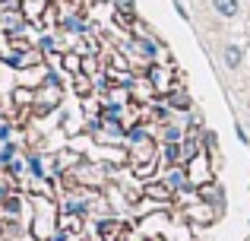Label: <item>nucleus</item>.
I'll return each mask as SVG.
<instances>
[{
	"label": "nucleus",
	"instance_id": "nucleus-1",
	"mask_svg": "<svg viewBox=\"0 0 250 241\" xmlns=\"http://www.w3.org/2000/svg\"><path fill=\"white\" fill-rule=\"evenodd\" d=\"M32 238L35 241H54L61 232L57 225V206L51 197H32Z\"/></svg>",
	"mask_w": 250,
	"mask_h": 241
},
{
	"label": "nucleus",
	"instance_id": "nucleus-4",
	"mask_svg": "<svg viewBox=\"0 0 250 241\" xmlns=\"http://www.w3.org/2000/svg\"><path fill=\"white\" fill-rule=\"evenodd\" d=\"M127 162H130L133 168H140V165H152V162H159V146H155V140L130 143V149H127Z\"/></svg>",
	"mask_w": 250,
	"mask_h": 241
},
{
	"label": "nucleus",
	"instance_id": "nucleus-10",
	"mask_svg": "<svg viewBox=\"0 0 250 241\" xmlns=\"http://www.w3.org/2000/svg\"><path fill=\"white\" fill-rule=\"evenodd\" d=\"M165 105L171 108V111H190V108H193V102H190V95L184 92V89H174V92L165 95Z\"/></svg>",
	"mask_w": 250,
	"mask_h": 241
},
{
	"label": "nucleus",
	"instance_id": "nucleus-14",
	"mask_svg": "<svg viewBox=\"0 0 250 241\" xmlns=\"http://www.w3.org/2000/svg\"><path fill=\"white\" fill-rule=\"evenodd\" d=\"M162 159L168 162V165H184V159H181V143H162Z\"/></svg>",
	"mask_w": 250,
	"mask_h": 241
},
{
	"label": "nucleus",
	"instance_id": "nucleus-28",
	"mask_svg": "<svg viewBox=\"0 0 250 241\" xmlns=\"http://www.w3.org/2000/svg\"><path fill=\"white\" fill-rule=\"evenodd\" d=\"M6 197H10V191H6V187H3V184H0V203H3V200H6Z\"/></svg>",
	"mask_w": 250,
	"mask_h": 241
},
{
	"label": "nucleus",
	"instance_id": "nucleus-13",
	"mask_svg": "<svg viewBox=\"0 0 250 241\" xmlns=\"http://www.w3.org/2000/svg\"><path fill=\"white\" fill-rule=\"evenodd\" d=\"M212 10L219 13L222 19H234L238 10H241V3H238V0H212Z\"/></svg>",
	"mask_w": 250,
	"mask_h": 241
},
{
	"label": "nucleus",
	"instance_id": "nucleus-16",
	"mask_svg": "<svg viewBox=\"0 0 250 241\" xmlns=\"http://www.w3.org/2000/svg\"><path fill=\"white\" fill-rule=\"evenodd\" d=\"M63 70H67L70 76H80L83 73V57L73 54V51H63Z\"/></svg>",
	"mask_w": 250,
	"mask_h": 241
},
{
	"label": "nucleus",
	"instance_id": "nucleus-15",
	"mask_svg": "<svg viewBox=\"0 0 250 241\" xmlns=\"http://www.w3.org/2000/svg\"><path fill=\"white\" fill-rule=\"evenodd\" d=\"M162 140H165V143H184L187 136H184L181 124H162Z\"/></svg>",
	"mask_w": 250,
	"mask_h": 241
},
{
	"label": "nucleus",
	"instance_id": "nucleus-6",
	"mask_svg": "<svg viewBox=\"0 0 250 241\" xmlns=\"http://www.w3.org/2000/svg\"><path fill=\"white\" fill-rule=\"evenodd\" d=\"M155 86H152V80L149 76H136L133 83H130V99L133 102H140V105H146V102H155Z\"/></svg>",
	"mask_w": 250,
	"mask_h": 241
},
{
	"label": "nucleus",
	"instance_id": "nucleus-9",
	"mask_svg": "<svg viewBox=\"0 0 250 241\" xmlns=\"http://www.w3.org/2000/svg\"><path fill=\"white\" fill-rule=\"evenodd\" d=\"M196 197H200V200H206V203H212L215 210H222V187L215 184V181H209V184L196 187Z\"/></svg>",
	"mask_w": 250,
	"mask_h": 241
},
{
	"label": "nucleus",
	"instance_id": "nucleus-27",
	"mask_svg": "<svg viewBox=\"0 0 250 241\" xmlns=\"http://www.w3.org/2000/svg\"><path fill=\"white\" fill-rule=\"evenodd\" d=\"M6 136H10V124H6V121H3V124H0V140H3V143H6Z\"/></svg>",
	"mask_w": 250,
	"mask_h": 241
},
{
	"label": "nucleus",
	"instance_id": "nucleus-11",
	"mask_svg": "<svg viewBox=\"0 0 250 241\" xmlns=\"http://www.w3.org/2000/svg\"><path fill=\"white\" fill-rule=\"evenodd\" d=\"M222 64H225L228 70H241V64H244V48H238V44H228V48L222 51Z\"/></svg>",
	"mask_w": 250,
	"mask_h": 241
},
{
	"label": "nucleus",
	"instance_id": "nucleus-7",
	"mask_svg": "<svg viewBox=\"0 0 250 241\" xmlns=\"http://www.w3.org/2000/svg\"><path fill=\"white\" fill-rule=\"evenodd\" d=\"M162 181L171 187V191H187L190 187V175H187V165H171L165 175H162Z\"/></svg>",
	"mask_w": 250,
	"mask_h": 241
},
{
	"label": "nucleus",
	"instance_id": "nucleus-29",
	"mask_svg": "<svg viewBox=\"0 0 250 241\" xmlns=\"http://www.w3.org/2000/svg\"><path fill=\"white\" fill-rule=\"evenodd\" d=\"M0 124H3V114H0Z\"/></svg>",
	"mask_w": 250,
	"mask_h": 241
},
{
	"label": "nucleus",
	"instance_id": "nucleus-22",
	"mask_svg": "<svg viewBox=\"0 0 250 241\" xmlns=\"http://www.w3.org/2000/svg\"><path fill=\"white\" fill-rule=\"evenodd\" d=\"M16 143H3V149H0V165H10L13 162V155H16Z\"/></svg>",
	"mask_w": 250,
	"mask_h": 241
},
{
	"label": "nucleus",
	"instance_id": "nucleus-23",
	"mask_svg": "<svg viewBox=\"0 0 250 241\" xmlns=\"http://www.w3.org/2000/svg\"><path fill=\"white\" fill-rule=\"evenodd\" d=\"M95 70H98L95 57H92V54H89V57H83V73H85V76H95Z\"/></svg>",
	"mask_w": 250,
	"mask_h": 241
},
{
	"label": "nucleus",
	"instance_id": "nucleus-2",
	"mask_svg": "<svg viewBox=\"0 0 250 241\" xmlns=\"http://www.w3.org/2000/svg\"><path fill=\"white\" fill-rule=\"evenodd\" d=\"M70 184L89 187V191H95V187H104V168H102V165H92V162H85V165H76L73 172H70Z\"/></svg>",
	"mask_w": 250,
	"mask_h": 241
},
{
	"label": "nucleus",
	"instance_id": "nucleus-12",
	"mask_svg": "<svg viewBox=\"0 0 250 241\" xmlns=\"http://www.w3.org/2000/svg\"><path fill=\"white\" fill-rule=\"evenodd\" d=\"M130 44H133V48H136V51H140V54H143V57H146V61H152V64H155V57H159V44H155V42H152V38H146V35H140V38H136V42H130Z\"/></svg>",
	"mask_w": 250,
	"mask_h": 241
},
{
	"label": "nucleus",
	"instance_id": "nucleus-25",
	"mask_svg": "<svg viewBox=\"0 0 250 241\" xmlns=\"http://www.w3.org/2000/svg\"><path fill=\"white\" fill-rule=\"evenodd\" d=\"M114 6H117V13H133V0H114Z\"/></svg>",
	"mask_w": 250,
	"mask_h": 241
},
{
	"label": "nucleus",
	"instance_id": "nucleus-18",
	"mask_svg": "<svg viewBox=\"0 0 250 241\" xmlns=\"http://www.w3.org/2000/svg\"><path fill=\"white\" fill-rule=\"evenodd\" d=\"M124 225L117 222V219H98V235L102 238H111V235H121Z\"/></svg>",
	"mask_w": 250,
	"mask_h": 241
},
{
	"label": "nucleus",
	"instance_id": "nucleus-17",
	"mask_svg": "<svg viewBox=\"0 0 250 241\" xmlns=\"http://www.w3.org/2000/svg\"><path fill=\"white\" fill-rule=\"evenodd\" d=\"M70 165H80V155H76V153H61V155H57V162H54V172L57 175H67V168Z\"/></svg>",
	"mask_w": 250,
	"mask_h": 241
},
{
	"label": "nucleus",
	"instance_id": "nucleus-21",
	"mask_svg": "<svg viewBox=\"0 0 250 241\" xmlns=\"http://www.w3.org/2000/svg\"><path fill=\"white\" fill-rule=\"evenodd\" d=\"M85 210H89V206L83 203V200H76V197H67V203H63V213H70V216H85Z\"/></svg>",
	"mask_w": 250,
	"mask_h": 241
},
{
	"label": "nucleus",
	"instance_id": "nucleus-8",
	"mask_svg": "<svg viewBox=\"0 0 250 241\" xmlns=\"http://www.w3.org/2000/svg\"><path fill=\"white\" fill-rule=\"evenodd\" d=\"M143 194H146L149 200H159V203H168V200L174 197V191H171L165 181H149V184L143 187Z\"/></svg>",
	"mask_w": 250,
	"mask_h": 241
},
{
	"label": "nucleus",
	"instance_id": "nucleus-26",
	"mask_svg": "<svg viewBox=\"0 0 250 241\" xmlns=\"http://www.w3.org/2000/svg\"><path fill=\"white\" fill-rule=\"evenodd\" d=\"M6 172H10V178H19V172H22V162H10V165H6Z\"/></svg>",
	"mask_w": 250,
	"mask_h": 241
},
{
	"label": "nucleus",
	"instance_id": "nucleus-5",
	"mask_svg": "<svg viewBox=\"0 0 250 241\" xmlns=\"http://www.w3.org/2000/svg\"><path fill=\"white\" fill-rule=\"evenodd\" d=\"M187 175H190V187H203V184H209V181H215L212 178V165H209V159L206 155H193V159L187 162Z\"/></svg>",
	"mask_w": 250,
	"mask_h": 241
},
{
	"label": "nucleus",
	"instance_id": "nucleus-3",
	"mask_svg": "<svg viewBox=\"0 0 250 241\" xmlns=\"http://www.w3.org/2000/svg\"><path fill=\"white\" fill-rule=\"evenodd\" d=\"M184 219H187L190 225H209L219 219V210H215L212 203H206V200H190L187 206H184Z\"/></svg>",
	"mask_w": 250,
	"mask_h": 241
},
{
	"label": "nucleus",
	"instance_id": "nucleus-24",
	"mask_svg": "<svg viewBox=\"0 0 250 241\" xmlns=\"http://www.w3.org/2000/svg\"><path fill=\"white\" fill-rule=\"evenodd\" d=\"M155 165H159V162H152V165H140V168H133V172H136V178H149V175H155Z\"/></svg>",
	"mask_w": 250,
	"mask_h": 241
},
{
	"label": "nucleus",
	"instance_id": "nucleus-19",
	"mask_svg": "<svg viewBox=\"0 0 250 241\" xmlns=\"http://www.w3.org/2000/svg\"><path fill=\"white\" fill-rule=\"evenodd\" d=\"M25 165H29L32 178H51V175L44 172V165H42V155H25Z\"/></svg>",
	"mask_w": 250,
	"mask_h": 241
},
{
	"label": "nucleus",
	"instance_id": "nucleus-20",
	"mask_svg": "<svg viewBox=\"0 0 250 241\" xmlns=\"http://www.w3.org/2000/svg\"><path fill=\"white\" fill-rule=\"evenodd\" d=\"M73 89H76V95H83V99H89V92H92V76H73Z\"/></svg>",
	"mask_w": 250,
	"mask_h": 241
}]
</instances>
